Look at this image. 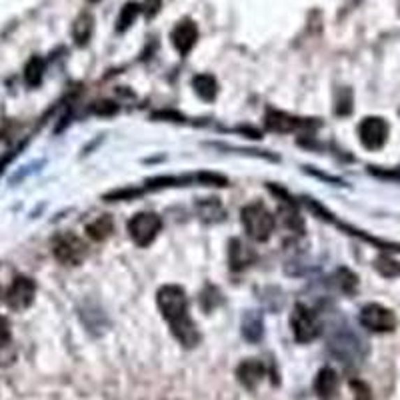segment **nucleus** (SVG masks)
Wrapping results in <instances>:
<instances>
[{
    "mask_svg": "<svg viewBox=\"0 0 400 400\" xmlns=\"http://www.w3.org/2000/svg\"><path fill=\"white\" fill-rule=\"evenodd\" d=\"M156 302H158V309L163 312L164 320L168 323L178 342L182 346H188V348L196 346L200 341V334H198L193 318L188 314V300H186L184 290L180 286H175V284H166L158 290Z\"/></svg>",
    "mask_w": 400,
    "mask_h": 400,
    "instance_id": "obj_1",
    "label": "nucleus"
},
{
    "mask_svg": "<svg viewBox=\"0 0 400 400\" xmlns=\"http://www.w3.org/2000/svg\"><path fill=\"white\" fill-rule=\"evenodd\" d=\"M274 216L265 205L260 202H252L249 207L242 208V226L246 230V235L256 240V242H265L274 232Z\"/></svg>",
    "mask_w": 400,
    "mask_h": 400,
    "instance_id": "obj_2",
    "label": "nucleus"
},
{
    "mask_svg": "<svg viewBox=\"0 0 400 400\" xmlns=\"http://www.w3.org/2000/svg\"><path fill=\"white\" fill-rule=\"evenodd\" d=\"M52 252H54V258L59 262L66 265V267H76V265H80L87 258L89 249L75 235H60V237L54 238Z\"/></svg>",
    "mask_w": 400,
    "mask_h": 400,
    "instance_id": "obj_3",
    "label": "nucleus"
},
{
    "mask_svg": "<svg viewBox=\"0 0 400 400\" xmlns=\"http://www.w3.org/2000/svg\"><path fill=\"white\" fill-rule=\"evenodd\" d=\"M163 223L154 212H138L128 223V235L138 246H149L150 242L161 232Z\"/></svg>",
    "mask_w": 400,
    "mask_h": 400,
    "instance_id": "obj_4",
    "label": "nucleus"
},
{
    "mask_svg": "<svg viewBox=\"0 0 400 400\" xmlns=\"http://www.w3.org/2000/svg\"><path fill=\"white\" fill-rule=\"evenodd\" d=\"M360 325L372 332H392L397 328V316L383 304H366L360 311Z\"/></svg>",
    "mask_w": 400,
    "mask_h": 400,
    "instance_id": "obj_5",
    "label": "nucleus"
},
{
    "mask_svg": "<svg viewBox=\"0 0 400 400\" xmlns=\"http://www.w3.org/2000/svg\"><path fill=\"white\" fill-rule=\"evenodd\" d=\"M290 326H292V332H295V339L302 344L314 341L318 336V320L314 316V312L304 306V304H297L295 311H292V316H290Z\"/></svg>",
    "mask_w": 400,
    "mask_h": 400,
    "instance_id": "obj_6",
    "label": "nucleus"
},
{
    "mask_svg": "<svg viewBox=\"0 0 400 400\" xmlns=\"http://www.w3.org/2000/svg\"><path fill=\"white\" fill-rule=\"evenodd\" d=\"M36 295V284L29 276H16L13 284L6 290V304L13 311H24L29 309Z\"/></svg>",
    "mask_w": 400,
    "mask_h": 400,
    "instance_id": "obj_7",
    "label": "nucleus"
},
{
    "mask_svg": "<svg viewBox=\"0 0 400 400\" xmlns=\"http://www.w3.org/2000/svg\"><path fill=\"white\" fill-rule=\"evenodd\" d=\"M358 136H360V142L371 150H378L385 147L386 138H388V124L385 119H378V117H369L360 122L358 126Z\"/></svg>",
    "mask_w": 400,
    "mask_h": 400,
    "instance_id": "obj_8",
    "label": "nucleus"
},
{
    "mask_svg": "<svg viewBox=\"0 0 400 400\" xmlns=\"http://www.w3.org/2000/svg\"><path fill=\"white\" fill-rule=\"evenodd\" d=\"M198 40V29L193 20H182L178 22L177 29L172 30V45L180 54H188L193 46Z\"/></svg>",
    "mask_w": 400,
    "mask_h": 400,
    "instance_id": "obj_9",
    "label": "nucleus"
},
{
    "mask_svg": "<svg viewBox=\"0 0 400 400\" xmlns=\"http://www.w3.org/2000/svg\"><path fill=\"white\" fill-rule=\"evenodd\" d=\"M314 392L320 400H334L339 392V376L332 369H320L314 378Z\"/></svg>",
    "mask_w": 400,
    "mask_h": 400,
    "instance_id": "obj_10",
    "label": "nucleus"
},
{
    "mask_svg": "<svg viewBox=\"0 0 400 400\" xmlns=\"http://www.w3.org/2000/svg\"><path fill=\"white\" fill-rule=\"evenodd\" d=\"M237 376L238 380L246 388H256V386L262 383V378H265V364L254 360V358L252 360H244V362L238 364Z\"/></svg>",
    "mask_w": 400,
    "mask_h": 400,
    "instance_id": "obj_11",
    "label": "nucleus"
},
{
    "mask_svg": "<svg viewBox=\"0 0 400 400\" xmlns=\"http://www.w3.org/2000/svg\"><path fill=\"white\" fill-rule=\"evenodd\" d=\"M265 124H267L268 131H272V133H290V131H297L302 122L292 119V117H288V114H284V112L272 110V112H268L267 114Z\"/></svg>",
    "mask_w": 400,
    "mask_h": 400,
    "instance_id": "obj_12",
    "label": "nucleus"
},
{
    "mask_svg": "<svg viewBox=\"0 0 400 400\" xmlns=\"http://www.w3.org/2000/svg\"><path fill=\"white\" fill-rule=\"evenodd\" d=\"M193 89L194 92L202 98V101H208L212 103L216 98V92H218V84L214 80V76L210 75H198L193 80Z\"/></svg>",
    "mask_w": 400,
    "mask_h": 400,
    "instance_id": "obj_13",
    "label": "nucleus"
},
{
    "mask_svg": "<svg viewBox=\"0 0 400 400\" xmlns=\"http://www.w3.org/2000/svg\"><path fill=\"white\" fill-rule=\"evenodd\" d=\"M43 75H45V60L38 59V57H32L24 68V80L29 87H38L40 80H43Z\"/></svg>",
    "mask_w": 400,
    "mask_h": 400,
    "instance_id": "obj_14",
    "label": "nucleus"
},
{
    "mask_svg": "<svg viewBox=\"0 0 400 400\" xmlns=\"http://www.w3.org/2000/svg\"><path fill=\"white\" fill-rule=\"evenodd\" d=\"M110 232H112V221H110L108 216H101V218L92 221V223L87 226V235H89L92 240H98V242L110 237Z\"/></svg>",
    "mask_w": 400,
    "mask_h": 400,
    "instance_id": "obj_15",
    "label": "nucleus"
},
{
    "mask_svg": "<svg viewBox=\"0 0 400 400\" xmlns=\"http://www.w3.org/2000/svg\"><path fill=\"white\" fill-rule=\"evenodd\" d=\"M252 260V254L251 251L240 242V240H235L232 244H230V262H232V268H240L249 267Z\"/></svg>",
    "mask_w": 400,
    "mask_h": 400,
    "instance_id": "obj_16",
    "label": "nucleus"
},
{
    "mask_svg": "<svg viewBox=\"0 0 400 400\" xmlns=\"http://www.w3.org/2000/svg\"><path fill=\"white\" fill-rule=\"evenodd\" d=\"M242 334L252 342L258 341L262 336V323H260V318L254 316V314H249L244 318V325H242Z\"/></svg>",
    "mask_w": 400,
    "mask_h": 400,
    "instance_id": "obj_17",
    "label": "nucleus"
},
{
    "mask_svg": "<svg viewBox=\"0 0 400 400\" xmlns=\"http://www.w3.org/2000/svg\"><path fill=\"white\" fill-rule=\"evenodd\" d=\"M75 38L80 43V45H84L87 40H89L90 32H92V18L89 15H82L78 20H76L75 24Z\"/></svg>",
    "mask_w": 400,
    "mask_h": 400,
    "instance_id": "obj_18",
    "label": "nucleus"
},
{
    "mask_svg": "<svg viewBox=\"0 0 400 400\" xmlns=\"http://www.w3.org/2000/svg\"><path fill=\"white\" fill-rule=\"evenodd\" d=\"M140 13V6L138 4H126L124 8H122V13H120L119 18V30L126 29L128 24H133L134 16Z\"/></svg>",
    "mask_w": 400,
    "mask_h": 400,
    "instance_id": "obj_19",
    "label": "nucleus"
},
{
    "mask_svg": "<svg viewBox=\"0 0 400 400\" xmlns=\"http://www.w3.org/2000/svg\"><path fill=\"white\" fill-rule=\"evenodd\" d=\"M376 268H378L380 274H385V276H397V274H400L399 262L388 260V258H378V260H376Z\"/></svg>",
    "mask_w": 400,
    "mask_h": 400,
    "instance_id": "obj_20",
    "label": "nucleus"
},
{
    "mask_svg": "<svg viewBox=\"0 0 400 400\" xmlns=\"http://www.w3.org/2000/svg\"><path fill=\"white\" fill-rule=\"evenodd\" d=\"M10 342V325L4 316H0V348Z\"/></svg>",
    "mask_w": 400,
    "mask_h": 400,
    "instance_id": "obj_21",
    "label": "nucleus"
}]
</instances>
